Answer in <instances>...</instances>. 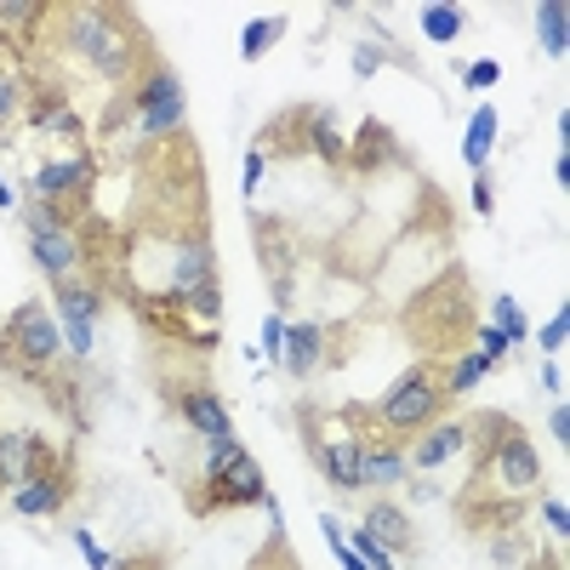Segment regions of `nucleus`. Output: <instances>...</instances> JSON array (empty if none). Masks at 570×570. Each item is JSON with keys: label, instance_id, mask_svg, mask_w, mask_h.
<instances>
[{"label": "nucleus", "instance_id": "a211bd4d", "mask_svg": "<svg viewBox=\"0 0 570 570\" xmlns=\"http://www.w3.org/2000/svg\"><path fill=\"white\" fill-rule=\"evenodd\" d=\"M319 343H325V332L319 325H285V371H292L297 383L303 377H314V365H319Z\"/></svg>", "mask_w": 570, "mask_h": 570}, {"label": "nucleus", "instance_id": "9b49d317", "mask_svg": "<svg viewBox=\"0 0 570 570\" xmlns=\"http://www.w3.org/2000/svg\"><path fill=\"white\" fill-rule=\"evenodd\" d=\"M462 451H468V423H428L423 439L405 451V462L428 474V468H445V462L462 457Z\"/></svg>", "mask_w": 570, "mask_h": 570}, {"label": "nucleus", "instance_id": "39448f33", "mask_svg": "<svg viewBox=\"0 0 570 570\" xmlns=\"http://www.w3.org/2000/svg\"><path fill=\"white\" fill-rule=\"evenodd\" d=\"M200 491H194V519H206V513H217V508H252V502H263L268 497V485H263V468L240 451L217 479H194Z\"/></svg>", "mask_w": 570, "mask_h": 570}, {"label": "nucleus", "instance_id": "ddd939ff", "mask_svg": "<svg viewBox=\"0 0 570 570\" xmlns=\"http://www.w3.org/2000/svg\"><path fill=\"white\" fill-rule=\"evenodd\" d=\"M177 411H183V423L200 434V439H234V423H228V405L212 394V388H189L183 399H177Z\"/></svg>", "mask_w": 570, "mask_h": 570}, {"label": "nucleus", "instance_id": "b1692460", "mask_svg": "<svg viewBox=\"0 0 570 570\" xmlns=\"http://www.w3.org/2000/svg\"><path fill=\"white\" fill-rule=\"evenodd\" d=\"M303 114H308V149H319L325 160H343V138H337L332 109H303Z\"/></svg>", "mask_w": 570, "mask_h": 570}, {"label": "nucleus", "instance_id": "9d476101", "mask_svg": "<svg viewBox=\"0 0 570 570\" xmlns=\"http://www.w3.org/2000/svg\"><path fill=\"white\" fill-rule=\"evenodd\" d=\"M308 451H314V462L325 468V479H332L337 485V491H359V434L354 428H343V434H332V439H325V445H308Z\"/></svg>", "mask_w": 570, "mask_h": 570}, {"label": "nucleus", "instance_id": "58836bf2", "mask_svg": "<svg viewBox=\"0 0 570 570\" xmlns=\"http://www.w3.org/2000/svg\"><path fill=\"white\" fill-rule=\"evenodd\" d=\"M491 200H497L491 177H485V172H474V212H491Z\"/></svg>", "mask_w": 570, "mask_h": 570}, {"label": "nucleus", "instance_id": "e433bc0d", "mask_svg": "<svg viewBox=\"0 0 570 570\" xmlns=\"http://www.w3.org/2000/svg\"><path fill=\"white\" fill-rule=\"evenodd\" d=\"M74 548H80V553L92 559V570H109V559H114V553H103V548L92 542V531H74Z\"/></svg>", "mask_w": 570, "mask_h": 570}, {"label": "nucleus", "instance_id": "473e14b6", "mask_svg": "<svg viewBox=\"0 0 570 570\" xmlns=\"http://www.w3.org/2000/svg\"><path fill=\"white\" fill-rule=\"evenodd\" d=\"M542 519H548V531H553V537H564V531H570V508H564V497H548V502H542Z\"/></svg>", "mask_w": 570, "mask_h": 570}, {"label": "nucleus", "instance_id": "ea45409f", "mask_svg": "<svg viewBox=\"0 0 570 570\" xmlns=\"http://www.w3.org/2000/svg\"><path fill=\"white\" fill-rule=\"evenodd\" d=\"M548 434H553V445H564V439H570V411H564V405H553V417H548Z\"/></svg>", "mask_w": 570, "mask_h": 570}, {"label": "nucleus", "instance_id": "4be33fe9", "mask_svg": "<svg viewBox=\"0 0 570 570\" xmlns=\"http://www.w3.org/2000/svg\"><path fill=\"white\" fill-rule=\"evenodd\" d=\"M388 160H399V143L383 132V126H365L359 132V143H354V166H388Z\"/></svg>", "mask_w": 570, "mask_h": 570}, {"label": "nucleus", "instance_id": "cd10ccee", "mask_svg": "<svg viewBox=\"0 0 570 570\" xmlns=\"http://www.w3.org/2000/svg\"><path fill=\"white\" fill-rule=\"evenodd\" d=\"M474 343H479V348H474V354H479V359H485V365H497V359H508V348H513V343H508V337H502V332H497V325H485V332H479V337H474Z\"/></svg>", "mask_w": 570, "mask_h": 570}, {"label": "nucleus", "instance_id": "f8f14e48", "mask_svg": "<svg viewBox=\"0 0 570 570\" xmlns=\"http://www.w3.org/2000/svg\"><path fill=\"white\" fill-rule=\"evenodd\" d=\"M69 497H74V479H69V468H63V474H47V479L18 485V491H12V508H18L23 519H52V513H63Z\"/></svg>", "mask_w": 570, "mask_h": 570}, {"label": "nucleus", "instance_id": "0eeeda50", "mask_svg": "<svg viewBox=\"0 0 570 570\" xmlns=\"http://www.w3.org/2000/svg\"><path fill=\"white\" fill-rule=\"evenodd\" d=\"M47 474H63L47 451L40 434H0V491H18L29 479H47Z\"/></svg>", "mask_w": 570, "mask_h": 570}, {"label": "nucleus", "instance_id": "dca6fc26", "mask_svg": "<svg viewBox=\"0 0 570 570\" xmlns=\"http://www.w3.org/2000/svg\"><path fill=\"white\" fill-rule=\"evenodd\" d=\"M200 285H212V246H206V240H189V246L172 257V292L166 297L189 303Z\"/></svg>", "mask_w": 570, "mask_h": 570}, {"label": "nucleus", "instance_id": "a878e982", "mask_svg": "<svg viewBox=\"0 0 570 570\" xmlns=\"http://www.w3.org/2000/svg\"><path fill=\"white\" fill-rule=\"evenodd\" d=\"M491 319H497V332H502L508 343H525V337H531V325H525V314H519L513 297H497V303H491Z\"/></svg>", "mask_w": 570, "mask_h": 570}, {"label": "nucleus", "instance_id": "a19ab883", "mask_svg": "<svg viewBox=\"0 0 570 570\" xmlns=\"http://www.w3.org/2000/svg\"><path fill=\"white\" fill-rule=\"evenodd\" d=\"M542 388H548V394H564V377H559V365H553V359L542 365Z\"/></svg>", "mask_w": 570, "mask_h": 570}, {"label": "nucleus", "instance_id": "4c0bfd02", "mask_svg": "<svg viewBox=\"0 0 570 570\" xmlns=\"http://www.w3.org/2000/svg\"><path fill=\"white\" fill-rule=\"evenodd\" d=\"M40 132H80V120L69 114V109H52V120H34Z\"/></svg>", "mask_w": 570, "mask_h": 570}, {"label": "nucleus", "instance_id": "aec40b11", "mask_svg": "<svg viewBox=\"0 0 570 570\" xmlns=\"http://www.w3.org/2000/svg\"><path fill=\"white\" fill-rule=\"evenodd\" d=\"M570 7H564V0H542V7H537V34H542V47H548V58L553 63H564L570 58Z\"/></svg>", "mask_w": 570, "mask_h": 570}, {"label": "nucleus", "instance_id": "412c9836", "mask_svg": "<svg viewBox=\"0 0 570 570\" xmlns=\"http://www.w3.org/2000/svg\"><path fill=\"white\" fill-rule=\"evenodd\" d=\"M485 371H491V365H485V359H479L474 348H462V354H457V359H451V365H445V371H439V388H445V399L468 394V388H474V383H479Z\"/></svg>", "mask_w": 570, "mask_h": 570}, {"label": "nucleus", "instance_id": "6ab92c4d", "mask_svg": "<svg viewBox=\"0 0 570 570\" xmlns=\"http://www.w3.org/2000/svg\"><path fill=\"white\" fill-rule=\"evenodd\" d=\"M497 126H502V114L491 109V103H479L474 109V120H468V143H462V160L474 172H485L491 166V143H497Z\"/></svg>", "mask_w": 570, "mask_h": 570}, {"label": "nucleus", "instance_id": "423d86ee", "mask_svg": "<svg viewBox=\"0 0 570 570\" xmlns=\"http://www.w3.org/2000/svg\"><path fill=\"white\" fill-rule=\"evenodd\" d=\"M7 343L23 365H52L58 354H63V325L47 314V303H23L12 319H7Z\"/></svg>", "mask_w": 570, "mask_h": 570}, {"label": "nucleus", "instance_id": "c756f323", "mask_svg": "<svg viewBox=\"0 0 570 570\" xmlns=\"http://www.w3.org/2000/svg\"><path fill=\"white\" fill-rule=\"evenodd\" d=\"M497 80H502V63L497 58H479V63H468V86H497Z\"/></svg>", "mask_w": 570, "mask_h": 570}, {"label": "nucleus", "instance_id": "2eb2a0df", "mask_svg": "<svg viewBox=\"0 0 570 570\" xmlns=\"http://www.w3.org/2000/svg\"><path fill=\"white\" fill-rule=\"evenodd\" d=\"M86 177H92V154H58V160H47V166L34 172L29 189H34L40 200H63L69 189H80Z\"/></svg>", "mask_w": 570, "mask_h": 570}, {"label": "nucleus", "instance_id": "1a4fd4ad", "mask_svg": "<svg viewBox=\"0 0 570 570\" xmlns=\"http://www.w3.org/2000/svg\"><path fill=\"white\" fill-rule=\"evenodd\" d=\"M359 479L377 485V491H394V485L411 479V462H405V445L394 434H359Z\"/></svg>", "mask_w": 570, "mask_h": 570}, {"label": "nucleus", "instance_id": "c9c22d12", "mask_svg": "<svg viewBox=\"0 0 570 570\" xmlns=\"http://www.w3.org/2000/svg\"><path fill=\"white\" fill-rule=\"evenodd\" d=\"M263 172H268V154H263V149H252V154H246V194H257V189H263Z\"/></svg>", "mask_w": 570, "mask_h": 570}, {"label": "nucleus", "instance_id": "f257e3e1", "mask_svg": "<svg viewBox=\"0 0 570 570\" xmlns=\"http://www.w3.org/2000/svg\"><path fill=\"white\" fill-rule=\"evenodd\" d=\"M479 428H491L485 434V451H479V474H474V491H497V497H525V491H537V479H542V457H537V445L525 439L519 423L508 417H479Z\"/></svg>", "mask_w": 570, "mask_h": 570}, {"label": "nucleus", "instance_id": "72a5a7b5", "mask_svg": "<svg viewBox=\"0 0 570 570\" xmlns=\"http://www.w3.org/2000/svg\"><path fill=\"white\" fill-rule=\"evenodd\" d=\"M12 114H18V80L0 74V126H12Z\"/></svg>", "mask_w": 570, "mask_h": 570}, {"label": "nucleus", "instance_id": "f704fd0d", "mask_svg": "<svg viewBox=\"0 0 570 570\" xmlns=\"http://www.w3.org/2000/svg\"><path fill=\"white\" fill-rule=\"evenodd\" d=\"M383 69V47H354V74L365 80V74H377Z\"/></svg>", "mask_w": 570, "mask_h": 570}, {"label": "nucleus", "instance_id": "393cba45", "mask_svg": "<svg viewBox=\"0 0 570 570\" xmlns=\"http://www.w3.org/2000/svg\"><path fill=\"white\" fill-rule=\"evenodd\" d=\"M462 23H468V12H462V7H423V34H428V40H439V47H445V40H457V34H462Z\"/></svg>", "mask_w": 570, "mask_h": 570}, {"label": "nucleus", "instance_id": "2f4dec72", "mask_svg": "<svg viewBox=\"0 0 570 570\" xmlns=\"http://www.w3.org/2000/svg\"><path fill=\"white\" fill-rule=\"evenodd\" d=\"M564 337H570V308H559V314L548 319V332H542V348H548V354H559V348H564Z\"/></svg>", "mask_w": 570, "mask_h": 570}, {"label": "nucleus", "instance_id": "7ed1b4c3", "mask_svg": "<svg viewBox=\"0 0 570 570\" xmlns=\"http://www.w3.org/2000/svg\"><path fill=\"white\" fill-rule=\"evenodd\" d=\"M126 114H132V132H138L143 143L183 132V120H189V98H183V80H177V69H172V63H154L143 86H132Z\"/></svg>", "mask_w": 570, "mask_h": 570}, {"label": "nucleus", "instance_id": "f3484780", "mask_svg": "<svg viewBox=\"0 0 570 570\" xmlns=\"http://www.w3.org/2000/svg\"><path fill=\"white\" fill-rule=\"evenodd\" d=\"M34 240V263L47 268V279H58V285H69V274H74V263L86 257L80 252V240L69 234V228H52V234H29Z\"/></svg>", "mask_w": 570, "mask_h": 570}, {"label": "nucleus", "instance_id": "6e6552de", "mask_svg": "<svg viewBox=\"0 0 570 570\" xmlns=\"http://www.w3.org/2000/svg\"><path fill=\"white\" fill-rule=\"evenodd\" d=\"M98 292L92 285H58V325H63V348L92 354L98 348Z\"/></svg>", "mask_w": 570, "mask_h": 570}, {"label": "nucleus", "instance_id": "c85d7f7f", "mask_svg": "<svg viewBox=\"0 0 570 570\" xmlns=\"http://www.w3.org/2000/svg\"><path fill=\"white\" fill-rule=\"evenodd\" d=\"M263 354H268L274 365L285 359V319H274V314L263 319Z\"/></svg>", "mask_w": 570, "mask_h": 570}, {"label": "nucleus", "instance_id": "5701e85b", "mask_svg": "<svg viewBox=\"0 0 570 570\" xmlns=\"http://www.w3.org/2000/svg\"><path fill=\"white\" fill-rule=\"evenodd\" d=\"M279 34H285V18H252L246 34H240V58H246V63L268 58V47H274Z\"/></svg>", "mask_w": 570, "mask_h": 570}, {"label": "nucleus", "instance_id": "f03ea898", "mask_svg": "<svg viewBox=\"0 0 570 570\" xmlns=\"http://www.w3.org/2000/svg\"><path fill=\"white\" fill-rule=\"evenodd\" d=\"M439 405H445L439 365H434V359H423V365H411V371H405V377L383 394V405H377V428H383V434H394V439L423 434L428 423H439Z\"/></svg>", "mask_w": 570, "mask_h": 570}, {"label": "nucleus", "instance_id": "4468645a", "mask_svg": "<svg viewBox=\"0 0 570 570\" xmlns=\"http://www.w3.org/2000/svg\"><path fill=\"white\" fill-rule=\"evenodd\" d=\"M365 531H371L388 553H411L417 548V531H411V513H405V508H394V502H371V508H365Z\"/></svg>", "mask_w": 570, "mask_h": 570}, {"label": "nucleus", "instance_id": "20e7f679", "mask_svg": "<svg viewBox=\"0 0 570 570\" xmlns=\"http://www.w3.org/2000/svg\"><path fill=\"white\" fill-rule=\"evenodd\" d=\"M69 47L80 52V58H92V69H103L109 80H120V74H132V29L126 23H109V12L103 7H74L69 12Z\"/></svg>", "mask_w": 570, "mask_h": 570}, {"label": "nucleus", "instance_id": "79ce46f5", "mask_svg": "<svg viewBox=\"0 0 570 570\" xmlns=\"http://www.w3.org/2000/svg\"><path fill=\"white\" fill-rule=\"evenodd\" d=\"M12 206H18V194H12L7 183H0V212H12Z\"/></svg>", "mask_w": 570, "mask_h": 570}, {"label": "nucleus", "instance_id": "bb28decb", "mask_svg": "<svg viewBox=\"0 0 570 570\" xmlns=\"http://www.w3.org/2000/svg\"><path fill=\"white\" fill-rule=\"evenodd\" d=\"M34 18H47V7H34V0H7V7H0V23L7 29H29Z\"/></svg>", "mask_w": 570, "mask_h": 570}, {"label": "nucleus", "instance_id": "7c9ffc66", "mask_svg": "<svg viewBox=\"0 0 570 570\" xmlns=\"http://www.w3.org/2000/svg\"><path fill=\"white\" fill-rule=\"evenodd\" d=\"M491 559H497L502 570H513V564L525 559V548H519V537H508V531H502V537H491Z\"/></svg>", "mask_w": 570, "mask_h": 570}]
</instances>
